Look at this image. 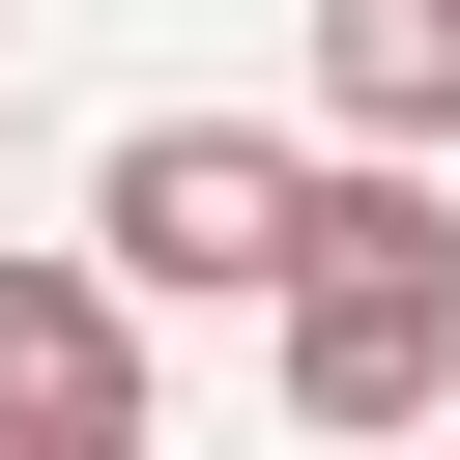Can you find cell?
I'll list each match as a JSON object with an SVG mask.
<instances>
[{
  "label": "cell",
  "mask_w": 460,
  "mask_h": 460,
  "mask_svg": "<svg viewBox=\"0 0 460 460\" xmlns=\"http://www.w3.org/2000/svg\"><path fill=\"white\" fill-rule=\"evenodd\" d=\"M259 345H288L316 431H431V402H460V201H431V144H345V172H316Z\"/></svg>",
  "instance_id": "obj_1"
},
{
  "label": "cell",
  "mask_w": 460,
  "mask_h": 460,
  "mask_svg": "<svg viewBox=\"0 0 460 460\" xmlns=\"http://www.w3.org/2000/svg\"><path fill=\"white\" fill-rule=\"evenodd\" d=\"M86 230H115L144 288H288L316 172H288L259 115H115V144H86Z\"/></svg>",
  "instance_id": "obj_2"
},
{
  "label": "cell",
  "mask_w": 460,
  "mask_h": 460,
  "mask_svg": "<svg viewBox=\"0 0 460 460\" xmlns=\"http://www.w3.org/2000/svg\"><path fill=\"white\" fill-rule=\"evenodd\" d=\"M0 431L29 460H115L144 431V259L86 230V259H0Z\"/></svg>",
  "instance_id": "obj_3"
},
{
  "label": "cell",
  "mask_w": 460,
  "mask_h": 460,
  "mask_svg": "<svg viewBox=\"0 0 460 460\" xmlns=\"http://www.w3.org/2000/svg\"><path fill=\"white\" fill-rule=\"evenodd\" d=\"M316 115L345 144H460V0H316Z\"/></svg>",
  "instance_id": "obj_4"
}]
</instances>
